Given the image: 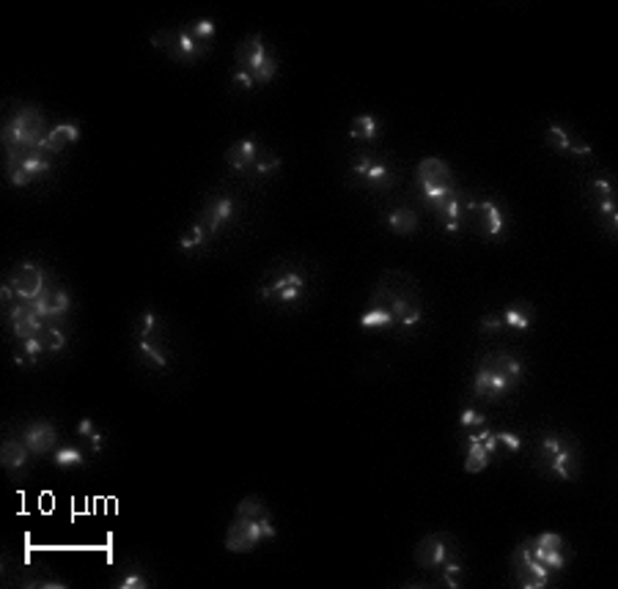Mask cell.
Masks as SVG:
<instances>
[{
  "label": "cell",
  "mask_w": 618,
  "mask_h": 589,
  "mask_svg": "<svg viewBox=\"0 0 618 589\" xmlns=\"http://www.w3.org/2000/svg\"><path fill=\"white\" fill-rule=\"evenodd\" d=\"M234 67L250 72L256 86H269L278 78V58L264 45L261 34H253L234 47Z\"/></svg>",
  "instance_id": "10"
},
{
  "label": "cell",
  "mask_w": 618,
  "mask_h": 589,
  "mask_svg": "<svg viewBox=\"0 0 618 589\" xmlns=\"http://www.w3.org/2000/svg\"><path fill=\"white\" fill-rule=\"evenodd\" d=\"M358 324H361V329H369V332H396V318L391 315L388 307H382L377 302H369V307L361 313Z\"/></svg>",
  "instance_id": "31"
},
{
  "label": "cell",
  "mask_w": 618,
  "mask_h": 589,
  "mask_svg": "<svg viewBox=\"0 0 618 589\" xmlns=\"http://www.w3.org/2000/svg\"><path fill=\"white\" fill-rule=\"evenodd\" d=\"M465 575H467V570H465L462 556L445 562L443 567H437V570L432 573L435 584H437V586H445V589H459V586H465Z\"/></svg>",
  "instance_id": "35"
},
{
  "label": "cell",
  "mask_w": 618,
  "mask_h": 589,
  "mask_svg": "<svg viewBox=\"0 0 618 589\" xmlns=\"http://www.w3.org/2000/svg\"><path fill=\"white\" fill-rule=\"evenodd\" d=\"M256 294L275 310H294L308 299V272L297 264H275L264 272Z\"/></svg>",
  "instance_id": "5"
},
{
  "label": "cell",
  "mask_w": 618,
  "mask_h": 589,
  "mask_svg": "<svg viewBox=\"0 0 618 589\" xmlns=\"http://www.w3.org/2000/svg\"><path fill=\"white\" fill-rule=\"evenodd\" d=\"M498 433V444H500V452H511V455H517V452H522V436L519 433H514V430H495Z\"/></svg>",
  "instance_id": "44"
},
{
  "label": "cell",
  "mask_w": 618,
  "mask_h": 589,
  "mask_svg": "<svg viewBox=\"0 0 618 589\" xmlns=\"http://www.w3.org/2000/svg\"><path fill=\"white\" fill-rule=\"evenodd\" d=\"M275 537H278V529H275L269 507L261 501V496L250 493L236 504L234 518L225 529L223 545L231 553H250L261 542H269Z\"/></svg>",
  "instance_id": "3"
},
{
  "label": "cell",
  "mask_w": 618,
  "mask_h": 589,
  "mask_svg": "<svg viewBox=\"0 0 618 589\" xmlns=\"http://www.w3.org/2000/svg\"><path fill=\"white\" fill-rule=\"evenodd\" d=\"M500 455L498 433L484 425L476 430H465V471L467 474H481L489 469V463Z\"/></svg>",
  "instance_id": "16"
},
{
  "label": "cell",
  "mask_w": 618,
  "mask_h": 589,
  "mask_svg": "<svg viewBox=\"0 0 618 589\" xmlns=\"http://www.w3.org/2000/svg\"><path fill=\"white\" fill-rule=\"evenodd\" d=\"M607 198H615V184H613V176L599 173V176H593V179L585 184V206H588V203L607 201Z\"/></svg>",
  "instance_id": "38"
},
{
  "label": "cell",
  "mask_w": 618,
  "mask_h": 589,
  "mask_svg": "<svg viewBox=\"0 0 618 589\" xmlns=\"http://www.w3.org/2000/svg\"><path fill=\"white\" fill-rule=\"evenodd\" d=\"M239 201L234 198V195H228V192H215V195H209L206 198V203L201 206V212H198V222L209 231V236L212 239H217L220 233H225L234 222H236V217H239Z\"/></svg>",
  "instance_id": "17"
},
{
  "label": "cell",
  "mask_w": 618,
  "mask_h": 589,
  "mask_svg": "<svg viewBox=\"0 0 618 589\" xmlns=\"http://www.w3.org/2000/svg\"><path fill=\"white\" fill-rule=\"evenodd\" d=\"M113 586H116V589H149L152 581H149V575H146L135 562H130V564L116 575Z\"/></svg>",
  "instance_id": "40"
},
{
  "label": "cell",
  "mask_w": 618,
  "mask_h": 589,
  "mask_svg": "<svg viewBox=\"0 0 618 589\" xmlns=\"http://www.w3.org/2000/svg\"><path fill=\"white\" fill-rule=\"evenodd\" d=\"M215 239L209 236V231L198 222V220H193V225L182 233V239H179V250H184V253H204L209 244H212Z\"/></svg>",
  "instance_id": "37"
},
{
  "label": "cell",
  "mask_w": 618,
  "mask_h": 589,
  "mask_svg": "<svg viewBox=\"0 0 618 589\" xmlns=\"http://www.w3.org/2000/svg\"><path fill=\"white\" fill-rule=\"evenodd\" d=\"M28 305H31L47 324H64L67 315L72 313L75 299H72V291H69L67 285L53 283L39 299H34V302H28Z\"/></svg>",
  "instance_id": "18"
},
{
  "label": "cell",
  "mask_w": 618,
  "mask_h": 589,
  "mask_svg": "<svg viewBox=\"0 0 618 589\" xmlns=\"http://www.w3.org/2000/svg\"><path fill=\"white\" fill-rule=\"evenodd\" d=\"M588 209L596 217V222L602 225L604 236L610 242H615L618 239V203H615V198H607V201H599V203H588Z\"/></svg>",
  "instance_id": "32"
},
{
  "label": "cell",
  "mask_w": 618,
  "mask_h": 589,
  "mask_svg": "<svg viewBox=\"0 0 618 589\" xmlns=\"http://www.w3.org/2000/svg\"><path fill=\"white\" fill-rule=\"evenodd\" d=\"M385 225L393 236H402V239H410L418 233L421 228V214L410 206V203H396L385 212Z\"/></svg>",
  "instance_id": "26"
},
{
  "label": "cell",
  "mask_w": 618,
  "mask_h": 589,
  "mask_svg": "<svg viewBox=\"0 0 618 589\" xmlns=\"http://www.w3.org/2000/svg\"><path fill=\"white\" fill-rule=\"evenodd\" d=\"M517 548H522L528 556H533L541 567H547L552 575L563 573L566 564L571 562V548L566 542L563 534L558 532H539V534H530L525 537Z\"/></svg>",
  "instance_id": "11"
},
{
  "label": "cell",
  "mask_w": 618,
  "mask_h": 589,
  "mask_svg": "<svg viewBox=\"0 0 618 589\" xmlns=\"http://www.w3.org/2000/svg\"><path fill=\"white\" fill-rule=\"evenodd\" d=\"M415 184H418V195L429 212L437 209L445 198H451L459 190V181H456L451 165L440 157H424L415 165Z\"/></svg>",
  "instance_id": "7"
},
{
  "label": "cell",
  "mask_w": 618,
  "mask_h": 589,
  "mask_svg": "<svg viewBox=\"0 0 618 589\" xmlns=\"http://www.w3.org/2000/svg\"><path fill=\"white\" fill-rule=\"evenodd\" d=\"M350 179L361 181L374 195H385L396 187L399 170L393 162H388L385 157H380L374 151H358L350 160Z\"/></svg>",
  "instance_id": "9"
},
{
  "label": "cell",
  "mask_w": 618,
  "mask_h": 589,
  "mask_svg": "<svg viewBox=\"0 0 618 589\" xmlns=\"http://www.w3.org/2000/svg\"><path fill=\"white\" fill-rule=\"evenodd\" d=\"M478 332H484V335H500V332H503V318H500V313H487V315H481Z\"/></svg>",
  "instance_id": "46"
},
{
  "label": "cell",
  "mask_w": 618,
  "mask_h": 589,
  "mask_svg": "<svg viewBox=\"0 0 618 589\" xmlns=\"http://www.w3.org/2000/svg\"><path fill=\"white\" fill-rule=\"evenodd\" d=\"M544 143H547L550 151H555V154H560V157H574V160H580V157H593L591 146H588L580 135L569 132V129L560 127V124H550V127L544 129Z\"/></svg>",
  "instance_id": "22"
},
{
  "label": "cell",
  "mask_w": 618,
  "mask_h": 589,
  "mask_svg": "<svg viewBox=\"0 0 618 589\" xmlns=\"http://www.w3.org/2000/svg\"><path fill=\"white\" fill-rule=\"evenodd\" d=\"M459 556H462V551H459V542L451 532H432V534L421 537L415 551H413L415 564L426 573H435L437 567H443L445 562L459 559Z\"/></svg>",
  "instance_id": "15"
},
{
  "label": "cell",
  "mask_w": 618,
  "mask_h": 589,
  "mask_svg": "<svg viewBox=\"0 0 618 589\" xmlns=\"http://www.w3.org/2000/svg\"><path fill=\"white\" fill-rule=\"evenodd\" d=\"M533 466L555 482H574L582 469L580 441L563 430H544L533 447Z\"/></svg>",
  "instance_id": "4"
},
{
  "label": "cell",
  "mask_w": 618,
  "mask_h": 589,
  "mask_svg": "<svg viewBox=\"0 0 618 589\" xmlns=\"http://www.w3.org/2000/svg\"><path fill=\"white\" fill-rule=\"evenodd\" d=\"M39 343H42L45 356H58V354L67 351L69 335H67L64 324H47V326L42 329V335H39Z\"/></svg>",
  "instance_id": "34"
},
{
  "label": "cell",
  "mask_w": 618,
  "mask_h": 589,
  "mask_svg": "<svg viewBox=\"0 0 618 589\" xmlns=\"http://www.w3.org/2000/svg\"><path fill=\"white\" fill-rule=\"evenodd\" d=\"M465 203H467V195L462 190H456L451 198H445L437 209H432L429 214L437 220V225L448 233V236H456L465 231Z\"/></svg>",
  "instance_id": "23"
},
{
  "label": "cell",
  "mask_w": 618,
  "mask_h": 589,
  "mask_svg": "<svg viewBox=\"0 0 618 589\" xmlns=\"http://www.w3.org/2000/svg\"><path fill=\"white\" fill-rule=\"evenodd\" d=\"M50 127H47V116L42 113V108L37 105H20L4 124V154H20V151H31V149H42L45 138H47Z\"/></svg>",
  "instance_id": "6"
},
{
  "label": "cell",
  "mask_w": 618,
  "mask_h": 589,
  "mask_svg": "<svg viewBox=\"0 0 618 589\" xmlns=\"http://www.w3.org/2000/svg\"><path fill=\"white\" fill-rule=\"evenodd\" d=\"M6 160V181L12 187H31L53 173V154L45 149H31L20 154H4Z\"/></svg>",
  "instance_id": "13"
},
{
  "label": "cell",
  "mask_w": 618,
  "mask_h": 589,
  "mask_svg": "<svg viewBox=\"0 0 618 589\" xmlns=\"http://www.w3.org/2000/svg\"><path fill=\"white\" fill-rule=\"evenodd\" d=\"M391 310L396 318V332L413 335L424 324V296L421 285L407 272H385L372 288V299Z\"/></svg>",
  "instance_id": "1"
},
{
  "label": "cell",
  "mask_w": 618,
  "mask_h": 589,
  "mask_svg": "<svg viewBox=\"0 0 618 589\" xmlns=\"http://www.w3.org/2000/svg\"><path fill=\"white\" fill-rule=\"evenodd\" d=\"M80 135H83V129H80L78 121H58V124L50 127V132H47L42 149H45L47 154L58 157V154H64L67 149H72L75 143H80Z\"/></svg>",
  "instance_id": "28"
},
{
  "label": "cell",
  "mask_w": 618,
  "mask_h": 589,
  "mask_svg": "<svg viewBox=\"0 0 618 589\" xmlns=\"http://www.w3.org/2000/svg\"><path fill=\"white\" fill-rule=\"evenodd\" d=\"M20 436L28 444V450H31L34 458H47V455H53L61 447L58 444V439H61L58 436V428L50 419H31V422H26L20 428Z\"/></svg>",
  "instance_id": "20"
},
{
  "label": "cell",
  "mask_w": 618,
  "mask_h": 589,
  "mask_svg": "<svg viewBox=\"0 0 618 589\" xmlns=\"http://www.w3.org/2000/svg\"><path fill=\"white\" fill-rule=\"evenodd\" d=\"M6 283L15 288V294H17L20 302H34V299H39V296H42L53 283H58V280L47 272V266H45L42 261L26 258V261H17V264L9 269Z\"/></svg>",
  "instance_id": "14"
},
{
  "label": "cell",
  "mask_w": 618,
  "mask_h": 589,
  "mask_svg": "<svg viewBox=\"0 0 618 589\" xmlns=\"http://www.w3.org/2000/svg\"><path fill=\"white\" fill-rule=\"evenodd\" d=\"M231 86H234L236 91H245V94H250L253 88H258L256 80H253V75L245 72V69H236V67H234V72H231Z\"/></svg>",
  "instance_id": "45"
},
{
  "label": "cell",
  "mask_w": 618,
  "mask_h": 589,
  "mask_svg": "<svg viewBox=\"0 0 618 589\" xmlns=\"http://www.w3.org/2000/svg\"><path fill=\"white\" fill-rule=\"evenodd\" d=\"M50 458H53L56 469H61V471H72V469L86 466V452L80 447H72V444H61Z\"/></svg>",
  "instance_id": "39"
},
{
  "label": "cell",
  "mask_w": 618,
  "mask_h": 589,
  "mask_svg": "<svg viewBox=\"0 0 618 589\" xmlns=\"http://www.w3.org/2000/svg\"><path fill=\"white\" fill-rule=\"evenodd\" d=\"M45 326L47 321L28 302H15L12 307H6V329L15 335V340H34Z\"/></svg>",
  "instance_id": "21"
},
{
  "label": "cell",
  "mask_w": 618,
  "mask_h": 589,
  "mask_svg": "<svg viewBox=\"0 0 618 589\" xmlns=\"http://www.w3.org/2000/svg\"><path fill=\"white\" fill-rule=\"evenodd\" d=\"M168 324L154 310H141L132 321V337H149V340H165Z\"/></svg>",
  "instance_id": "30"
},
{
  "label": "cell",
  "mask_w": 618,
  "mask_h": 589,
  "mask_svg": "<svg viewBox=\"0 0 618 589\" xmlns=\"http://www.w3.org/2000/svg\"><path fill=\"white\" fill-rule=\"evenodd\" d=\"M465 231H473L484 242H500L508 233V209L498 198H467Z\"/></svg>",
  "instance_id": "8"
},
{
  "label": "cell",
  "mask_w": 618,
  "mask_h": 589,
  "mask_svg": "<svg viewBox=\"0 0 618 589\" xmlns=\"http://www.w3.org/2000/svg\"><path fill=\"white\" fill-rule=\"evenodd\" d=\"M511 575H514V584L522 586V589H544L552 584V573L547 567H541L533 556H528L522 548H514L511 551Z\"/></svg>",
  "instance_id": "19"
},
{
  "label": "cell",
  "mask_w": 618,
  "mask_h": 589,
  "mask_svg": "<svg viewBox=\"0 0 618 589\" xmlns=\"http://www.w3.org/2000/svg\"><path fill=\"white\" fill-rule=\"evenodd\" d=\"M382 135V121L372 113H363V116H355L352 124H350V138L352 140H361V143H374L377 138Z\"/></svg>",
  "instance_id": "33"
},
{
  "label": "cell",
  "mask_w": 618,
  "mask_h": 589,
  "mask_svg": "<svg viewBox=\"0 0 618 589\" xmlns=\"http://www.w3.org/2000/svg\"><path fill=\"white\" fill-rule=\"evenodd\" d=\"M484 425H489L484 411H478L476 406L462 408V414H459V428H465V430H476V428H484Z\"/></svg>",
  "instance_id": "43"
},
{
  "label": "cell",
  "mask_w": 618,
  "mask_h": 589,
  "mask_svg": "<svg viewBox=\"0 0 618 589\" xmlns=\"http://www.w3.org/2000/svg\"><path fill=\"white\" fill-rule=\"evenodd\" d=\"M500 318H503V332H517V335H522V332H528V329L533 326L536 310H533V305H528V302H514V305H508L506 310H500Z\"/></svg>",
  "instance_id": "29"
},
{
  "label": "cell",
  "mask_w": 618,
  "mask_h": 589,
  "mask_svg": "<svg viewBox=\"0 0 618 589\" xmlns=\"http://www.w3.org/2000/svg\"><path fill=\"white\" fill-rule=\"evenodd\" d=\"M184 28H187V34H190L198 45H204V47L212 50V45H215V39H217V23H215V20H193V23L184 26Z\"/></svg>",
  "instance_id": "42"
},
{
  "label": "cell",
  "mask_w": 618,
  "mask_h": 589,
  "mask_svg": "<svg viewBox=\"0 0 618 589\" xmlns=\"http://www.w3.org/2000/svg\"><path fill=\"white\" fill-rule=\"evenodd\" d=\"M280 157L275 154V151H269V149H261V154L256 157V162H253V168H250V173H247V179L250 181H264V179H272L275 173H280Z\"/></svg>",
  "instance_id": "36"
},
{
  "label": "cell",
  "mask_w": 618,
  "mask_h": 589,
  "mask_svg": "<svg viewBox=\"0 0 618 589\" xmlns=\"http://www.w3.org/2000/svg\"><path fill=\"white\" fill-rule=\"evenodd\" d=\"M525 381V362L519 354L498 348L481 356V362L473 370V381H470V392L478 400L487 403H498L503 398H508L511 392L519 389V384Z\"/></svg>",
  "instance_id": "2"
},
{
  "label": "cell",
  "mask_w": 618,
  "mask_h": 589,
  "mask_svg": "<svg viewBox=\"0 0 618 589\" xmlns=\"http://www.w3.org/2000/svg\"><path fill=\"white\" fill-rule=\"evenodd\" d=\"M75 433L91 447V452L94 455H100L102 450H105V436L100 433V428H97V422L91 419V417H83L80 422H78V428H75Z\"/></svg>",
  "instance_id": "41"
},
{
  "label": "cell",
  "mask_w": 618,
  "mask_h": 589,
  "mask_svg": "<svg viewBox=\"0 0 618 589\" xmlns=\"http://www.w3.org/2000/svg\"><path fill=\"white\" fill-rule=\"evenodd\" d=\"M149 45L157 47L162 56H168L173 64H182V67H193V64H198L209 56V47L198 45L187 34V28H162V31L149 36Z\"/></svg>",
  "instance_id": "12"
},
{
  "label": "cell",
  "mask_w": 618,
  "mask_h": 589,
  "mask_svg": "<svg viewBox=\"0 0 618 589\" xmlns=\"http://www.w3.org/2000/svg\"><path fill=\"white\" fill-rule=\"evenodd\" d=\"M135 359L149 370H168L171 367V351L165 340H149V337H132Z\"/></svg>",
  "instance_id": "25"
},
{
  "label": "cell",
  "mask_w": 618,
  "mask_h": 589,
  "mask_svg": "<svg viewBox=\"0 0 618 589\" xmlns=\"http://www.w3.org/2000/svg\"><path fill=\"white\" fill-rule=\"evenodd\" d=\"M31 450H28V444L23 441V436L17 433H9L6 439H4V444H0V463H4V469L6 471H12V474H20V471H26L28 469V463H31Z\"/></svg>",
  "instance_id": "27"
},
{
  "label": "cell",
  "mask_w": 618,
  "mask_h": 589,
  "mask_svg": "<svg viewBox=\"0 0 618 589\" xmlns=\"http://www.w3.org/2000/svg\"><path fill=\"white\" fill-rule=\"evenodd\" d=\"M258 154H261V146H258V140H256L253 135L236 140V143L225 151L228 173H234V176H239V179H247V173H250V168H253V162H256Z\"/></svg>",
  "instance_id": "24"
}]
</instances>
